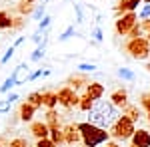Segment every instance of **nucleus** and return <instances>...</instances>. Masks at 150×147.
<instances>
[{"label":"nucleus","instance_id":"1","mask_svg":"<svg viewBox=\"0 0 150 147\" xmlns=\"http://www.w3.org/2000/svg\"><path fill=\"white\" fill-rule=\"evenodd\" d=\"M86 113H88V123L96 125L100 129H110L112 123L118 119L120 109L114 107L110 103V100H98V102H94L90 111H86Z\"/></svg>","mask_w":150,"mask_h":147},{"label":"nucleus","instance_id":"2","mask_svg":"<svg viewBox=\"0 0 150 147\" xmlns=\"http://www.w3.org/2000/svg\"><path fill=\"white\" fill-rule=\"evenodd\" d=\"M76 127L80 131L84 147H98V145H102V143H106V141H110V133L106 129H100V127L88 123V121L76 123Z\"/></svg>","mask_w":150,"mask_h":147},{"label":"nucleus","instance_id":"3","mask_svg":"<svg viewBox=\"0 0 150 147\" xmlns=\"http://www.w3.org/2000/svg\"><path fill=\"white\" fill-rule=\"evenodd\" d=\"M134 131H136V123H134L128 115L120 113L118 119L112 123V127H110L108 133H110V137H114L116 141H128V139L132 137Z\"/></svg>","mask_w":150,"mask_h":147},{"label":"nucleus","instance_id":"4","mask_svg":"<svg viewBox=\"0 0 150 147\" xmlns=\"http://www.w3.org/2000/svg\"><path fill=\"white\" fill-rule=\"evenodd\" d=\"M126 52L134 60H146L150 58V42L146 38H130L126 44Z\"/></svg>","mask_w":150,"mask_h":147},{"label":"nucleus","instance_id":"5","mask_svg":"<svg viewBox=\"0 0 150 147\" xmlns=\"http://www.w3.org/2000/svg\"><path fill=\"white\" fill-rule=\"evenodd\" d=\"M138 22V16H136V12H126V14H122V16H118V20L114 24V30L118 36H128V32L136 26Z\"/></svg>","mask_w":150,"mask_h":147},{"label":"nucleus","instance_id":"6","mask_svg":"<svg viewBox=\"0 0 150 147\" xmlns=\"http://www.w3.org/2000/svg\"><path fill=\"white\" fill-rule=\"evenodd\" d=\"M58 95V105H62V107H66V109H72V107H78V93L72 90L70 86H66V88H60V90L56 91Z\"/></svg>","mask_w":150,"mask_h":147},{"label":"nucleus","instance_id":"7","mask_svg":"<svg viewBox=\"0 0 150 147\" xmlns=\"http://www.w3.org/2000/svg\"><path fill=\"white\" fill-rule=\"evenodd\" d=\"M104 86L100 82H88L86 84V88H84V93L92 100V102H98V100H102L104 98Z\"/></svg>","mask_w":150,"mask_h":147},{"label":"nucleus","instance_id":"8","mask_svg":"<svg viewBox=\"0 0 150 147\" xmlns=\"http://www.w3.org/2000/svg\"><path fill=\"white\" fill-rule=\"evenodd\" d=\"M62 131H64V143H66V145H76V143H80V141H82L80 131H78V127H76L74 123L64 125Z\"/></svg>","mask_w":150,"mask_h":147},{"label":"nucleus","instance_id":"9","mask_svg":"<svg viewBox=\"0 0 150 147\" xmlns=\"http://www.w3.org/2000/svg\"><path fill=\"white\" fill-rule=\"evenodd\" d=\"M130 147H150V131L146 129H136L130 137Z\"/></svg>","mask_w":150,"mask_h":147},{"label":"nucleus","instance_id":"10","mask_svg":"<svg viewBox=\"0 0 150 147\" xmlns=\"http://www.w3.org/2000/svg\"><path fill=\"white\" fill-rule=\"evenodd\" d=\"M110 103H112L114 107H118V109H124V107L128 105V91L124 90V88L112 91V95H110Z\"/></svg>","mask_w":150,"mask_h":147},{"label":"nucleus","instance_id":"11","mask_svg":"<svg viewBox=\"0 0 150 147\" xmlns=\"http://www.w3.org/2000/svg\"><path fill=\"white\" fill-rule=\"evenodd\" d=\"M142 0H118V4H116L114 12L118 16H122V14H126V12H134L138 8V4Z\"/></svg>","mask_w":150,"mask_h":147},{"label":"nucleus","instance_id":"12","mask_svg":"<svg viewBox=\"0 0 150 147\" xmlns=\"http://www.w3.org/2000/svg\"><path fill=\"white\" fill-rule=\"evenodd\" d=\"M30 133L36 139H44L50 133V127L46 125V121H30Z\"/></svg>","mask_w":150,"mask_h":147},{"label":"nucleus","instance_id":"13","mask_svg":"<svg viewBox=\"0 0 150 147\" xmlns=\"http://www.w3.org/2000/svg\"><path fill=\"white\" fill-rule=\"evenodd\" d=\"M34 113H36V107L30 105L28 102H24L22 105H20V109H18V115H20L22 121H32V119H34Z\"/></svg>","mask_w":150,"mask_h":147},{"label":"nucleus","instance_id":"14","mask_svg":"<svg viewBox=\"0 0 150 147\" xmlns=\"http://www.w3.org/2000/svg\"><path fill=\"white\" fill-rule=\"evenodd\" d=\"M42 105L46 109H56V105H58L56 91H42Z\"/></svg>","mask_w":150,"mask_h":147},{"label":"nucleus","instance_id":"15","mask_svg":"<svg viewBox=\"0 0 150 147\" xmlns=\"http://www.w3.org/2000/svg\"><path fill=\"white\" fill-rule=\"evenodd\" d=\"M50 141H54L56 145H62L64 143V131H62V125H54V127H50Z\"/></svg>","mask_w":150,"mask_h":147},{"label":"nucleus","instance_id":"16","mask_svg":"<svg viewBox=\"0 0 150 147\" xmlns=\"http://www.w3.org/2000/svg\"><path fill=\"white\" fill-rule=\"evenodd\" d=\"M122 113H124V115H128V117H130V119L136 123V121L140 119V115H142V109H140L138 105H132V103H128L126 107L122 109Z\"/></svg>","mask_w":150,"mask_h":147},{"label":"nucleus","instance_id":"17","mask_svg":"<svg viewBox=\"0 0 150 147\" xmlns=\"http://www.w3.org/2000/svg\"><path fill=\"white\" fill-rule=\"evenodd\" d=\"M0 30H12V16L8 10H0Z\"/></svg>","mask_w":150,"mask_h":147},{"label":"nucleus","instance_id":"18","mask_svg":"<svg viewBox=\"0 0 150 147\" xmlns=\"http://www.w3.org/2000/svg\"><path fill=\"white\" fill-rule=\"evenodd\" d=\"M26 102L30 103V105H34L36 109L38 107H42V91H32L30 95H28V100Z\"/></svg>","mask_w":150,"mask_h":147},{"label":"nucleus","instance_id":"19","mask_svg":"<svg viewBox=\"0 0 150 147\" xmlns=\"http://www.w3.org/2000/svg\"><path fill=\"white\" fill-rule=\"evenodd\" d=\"M92 105H94V102L86 95V93L78 100V109H80V111H90V107H92Z\"/></svg>","mask_w":150,"mask_h":147},{"label":"nucleus","instance_id":"20","mask_svg":"<svg viewBox=\"0 0 150 147\" xmlns=\"http://www.w3.org/2000/svg\"><path fill=\"white\" fill-rule=\"evenodd\" d=\"M14 86H16V78H14V76H8V78L4 79V84H2V86H0V93H8V91L12 90V88H14Z\"/></svg>","mask_w":150,"mask_h":147},{"label":"nucleus","instance_id":"21","mask_svg":"<svg viewBox=\"0 0 150 147\" xmlns=\"http://www.w3.org/2000/svg\"><path fill=\"white\" fill-rule=\"evenodd\" d=\"M118 78L126 79V82H134V79H136V74H134L132 70H128V68H120L118 70Z\"/></svg>","mask_w":150,"mask_h":147},{"label":"nucleus","instance_id":"22","mask_svg":"<svg viewBox=\"0 0 150 147\" xmlns=\"http://www.w3.org/2000/svg\"><path fill=\"white\" fill-rule=\"evenodd\" d=\"M44 50H46V46L38 44V48H36L34 52H32V54H30V62H40V60H42V58H44V54H46V52H44Z\"/></svg>","mask_w":150,"mask_h":147},{"label":"nucleus","instance_id":"23","mask_svg":"<svg viewBox=\"0 0 150 147\" xmlns=\"http://www.w3.org/2000/svg\"><path fill=\"white\" fill-rule=\"evenodd\" d=\"M68 84H70V88H72V90L76 91L78 88H80V86H84V88H86V84H88V79H86V78H78V76L74 78V76H72V78L68 79Z\"/></svg>","mask_w":150,"mask_h":147},{"label":"nucleus","instance_id":"24","mask_svg":"<svg viewBox=\"0 0 150 147\" xmlns=\"http://www.w3.org/2000/svg\"><path fill=\"white\" fill-rule=\"evenodd\" d=\"M46 125L48 127H54V125H60V121H58V113L54 111V109H48V113H46Z\"/></svg>","mask_w":150,"mask_h":147},{"label":"nucleus","instance_id":"25","mask_svg":"<svg viewBox=\"0 0 150 147\" xmlns=\"http://www.w3.org/2000/svg\"><path fill=\"white\" fill-rule=\"evenodd\" d=\"M32 12H34V6H32V4H30V2H20V6H18V14H20V16H26V14H32Z\"/></svg>","mask_w":150,"mask_h":147},{"label":"nucleus","instance_id":"26","mask_svg":"<svg viewBox=\"0 0 150 147\" xmlns=\"http://www.w3.org/2000/svg\"><path fill=\"white\" fill-rule=\"evenodd\" d=\"M72 36H76V30H74V26H68L62 34L58 36V42H66V40H70Z\"/></svg>","mask_w":150,"mask_h":147},{"label":"nucleus","instance_id":"27","mask_svg":"<svg viewBox=\"0 0 150 147\" xmlns=\"http://www.w3.org/2000/svg\"><path fill=\"white\" fill-rule=\"evenodd\" d=\"M8 147H30V145H28V141L24 137H14V139H10Z\"/></svg>","mask_w":150,"mask_h":147},{"label":"nucleus","instance_id":"28","mask_svg":"<svg viewBox=\"0 0 150 147\" xmlns=\"http://www.w3.org/2000/svg\"><path fill=\"white\" fill-rule=\"evenodd\" d=\"M44 10H46V6H44V4H38V6H36V10L32 12V18H34V20H42V18L46 16Z\"/></svg>","mask_w":150,"mask_h":147},{"label":"nucleus","instance_id":"29","mask_svg":"<svg viewBox=\"0 0 150 147\" xmlns=\"http://www.w3.org/2000/svg\"><path fill=\"white\" fill-rule=\"evenodd\" d=\"M128 36L130 38H144V32H142V26H140V22H136V26L128 32Z\"/></svg>","mask_w":150,"mask_h":147},{"label":"nucleus","instance_id":"30","mask_svg":"<svg viewBox=\"0 0 150 147\" xmlns=\"http://www.w3.org/2000/svg\"><path fill=\"white\" fill-rule=\"evenodd\" d=\"M14 52H16V48H14V46H10V48L4 52V56L0 58V64H2V66H4V64H8V62H10V58L14 56Z\"/></svg>","mask_w":150,"mask_h":147},{"label":"nucleus","instance_id":"31","mask_svg":"<svg viewBox=\"0 0 150 147\" xmlns=\"http://www.w3.org/2000/svg\"><path fill=\"white\" fill-rule=\"evenodd\" d=\"M50 24H52V16H48V14H46V16L38 22V30H40V32H46V28L50 26Z\"/></svg>","mask_w":150,"mask_h":147},{"label":"nucleus","instance_id":"32","mask_svg":"<svg viewBox=\"0 0 150 147\" xmlns=\"http://www.w3.org/2000/svg\"><path fill=\"white\" fill-rule=\"evenodd\" d=\"M136 16H138V20H148L150 18V4H144Z\"/></svg>","mask_w":150,"mask_h":147},{"label":"nucleus","instance_id":"33","mask_svg":"<svg viewBox=\"0 0 150 147\" xmlns=\"http://www.w3.org/2000/svg\"><path fill=\"white\" fill-rule=\"evenodd\" d=\"M74 12H76V24H82L84 22V8H82V4H74Z\"/></svg>","mask_w":150,"mask_h":147},{"label":"nucleus","instance_id":"34","mask_svg":"<svg viewBox=\"0 0 150 147\" xmlns=\"http://www.w3.org/2000/svg\"><path fill=\"white\" fill-rule=\"evenodd\" d=\"M90 36H92V40H94V42H102V40H104L102 28H100V26H96V28H94L92 32H90Z\"/></svg>","mask_w":150,"mask_h":147},{"label":"nucleus","instance_id":"35","mask_svg":"<svg viewBox=\"0 0 150 147\" xmlns=\"http://www.w3.org/2000/svg\"><path fill=\"white\" fill-rule=\"evenodd\" d=\"M36 147H58L54 141H50V137H44V139H36Z\"/></svg>","mask_w":150,"mask_h":147},{"label":"nucleus","instance_id":"36","mask_svg":"<svg viewBox=\"0 0 150 147\" xmlns=\"http://www.w3.org/2000/svg\"><path fill=\"white\" fill-rule=\"evenodd\" d=\"M24 26V16H16L12 18V30H20Z\"/></svg>","mask_w":150,"mask_h":147},{"label":"nucleus","instance_id":"37","mask_svg":"<svg viewBox=\"0 0 150 147\" xmlns=\"http://www.w3.org/2000/svg\"><path fill=\"white\" fill-rule=\"evenodd\" d=\"M78 70H80V72H94L96 66H94V64H88V62H84V64H78Z\"/></svg>","mask_w":150,"mask_h":147},{"label":"nucleus","instance_id":"38","mask_svg":"<svg viewBox=\"0 0 150 147\" xmlns=\"http://www.w3.org/2000/svg\"><path fill=\"white\" fill-rule=\"evenodd\" d=\"M10 105L12 103L8 100H0V113H8L10 111Z\"/></svg>","mask_w":150,"mask_h":147},{"label":"nucleus","instance_id":"39","mask_svg":"<svg viewBox=\"0 0 150 147\" xmlns=\"http://www.w3.org/2000/svg\"><path fill=\"white\" fill-rule=\"evenodd\" d=\"M44 36H46V34H44V32H40V30H36L34 34H32V42H36V44H40Z\"/></svg>","mask_w":150,"mask_h":147},{"label":"nucleus","instance_id":"40","mask_svg":"<svg viewBox=\"0 0 150 147\" xmlns=\"http://www.w3.org/2000/svg\"><path fill=\"white\" fill-rule=\"evenodd\" d=\"M138 22H140V26H142V32H144V36H146V34L150 32V18H148V20H138Z\"/></svg>","mask_w":150,"mask_h":147},{"label":"nucleus","instance_id":"41","mask_svg":"<svg viewBox=\"0 0 150 147\" xmlns=\"http://www.w3.org/2000/svg\"><path fill=\"white\" fill-rule=\"evenodd\" d=\"M42 76V68L40 70H36V72H32V74H28V78H26V82H34L36 78H40Z\"/></svg>","mask_w":150,"mask_h":147},{"label":"nucleus","instance_id":"42","mask_svg":"<svg viewBox=\"0 0 150 147\" xmlns=\"http://www.w3.org/2000/svg\"><path fill=\"white\" fill-rule=\"evenodd\" d=\"M142 107L150 111V95H142Z\"/></svg>","mask_w":150,"mask_h":147},{"label":"nucleus","instance_id":"43","mask_svg":"<svg viewBox=\"0 0 150 147\" xmlns=\"http://www.w3.org/2000/svg\"><path fill=\"white\" fill-rule=\"evenodd\" d=\"M6 100H8L10 103H14L16 100H18V93H14V91H12V93H8V95H6Z\"/></svg>","mask_w":150,"mask_h":147},{"label":"nucleus","instance_id":"44","mask_svg":"<svg viewBox=\"0 0 150 147\" xmlns=\"http://www.w3.org/2000/svg\"><path fill=\"white\" fill-rule=\"evenodd\" d=\"M22 42H24V36H18V38H16V42H14V48H18Z\"/></svg>","mask_w":150,"mask_h":147},{"label":"nucleus","instance_id":"45","mask_svg":"<svg viewBox=\"0 0 150 147\" xmlns=\"http://www.w3.org/2000/svg\"><path fill=\"white\" fill-rule=\"evenodd\" d=\"M104 145H106V147H120V145H118V143H116V141H106Z\"/></svg>","mask_w":150,"mask_h":147},{"label":"nucleus","instance_id":"46","mask_svg":"<svg viewBox=\"0 0 150 147\" xmlns=\"http://www.w3.org/2000/svg\"><path fill=\"white\" fill-rule=\"evenodd\" d=\"M24 2H30V4H32V2H36V0H24Z\"/></svg>","mask_w":150,"mask_h":147},{"label":"nucleus","instance_id":"47","mask_svg":"<svg viewBox=\"0 0 150 147\" xmlns=\"http://www.w3.org/2000/svg\"><path fill=\"white\" fill-rule=\"evenodd\" d=\"M142 2H144V4H150V0H142Z\"/></svg>","mask_w":150,"mask_h":147},{"label":"nucleus","instance_id":"48","mask_svg":"<svg viewBox=\"0 0 150 147\" xmlns=\"http://www.w3.org/2000/svg\"><path fill=\"white\" fill-rule=\"evenodd\" d=\"M146 36H148V38H146V40H148V42H150V32H148V34H146Z\"/></svg>","mask_w":150,"mask_h":147},{"label":"nucleus","instance_id":"49","mask_svg":"<svg viewBox=\"0 0 150 147\" xmlns=\"http://www.w3.org/2000/svg\"><path fill=\"white\" fill-rule=\"evenodd\" d=\"M46 2H48V0H42V4H44V6H46Z\"/></svg>","mask_w":150,"mask_h":147},{"label":"nucleus","instance_id":"50","mask_svg":"<svg viewBox=\"0 0 150 147\" xmlns=\"http://www.w3.org/2000/svg\"><path fill=\"white\" fill-rule=\"evenodd\" d=\"M146 70H148V72H150V64H148V66H146Z\"/></svg>","mask_w":150,"mask_h":147},{"label":"nucleus","instance_id":"51","mask_svg":"<svg viewBox=\"0 0 150 147\" xmlns=\"http://www.w3.org/2000/svg\"><path fill=\"white\" fill-rule=\"evenodd\" d=\"M148 123H150V111H148Z\"/></svg>","mask_w":150,"mask_h":147},{"label":"nucleus","instance_id":"52","mask_svg":"<svg viewBox=\"0 0 150 147\" xmlns=\"http://www.w3.org/2000/svg\"><path fill=\"white\" fill-rule=\"evenodd\" d=\"M0 147H2V143H0Z\"/></svg>","mask_w":150,"mask_h":147}]
</instances>
